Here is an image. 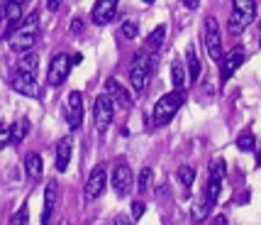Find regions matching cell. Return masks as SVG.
<instances>
[{"label":"cell","instance_id":"26","mask_svg":"<svg viewBox=\"0 0 261 225\" xmlns=\"http://www.w3.org/2000/svg\"><path fill=\"white\" fill-rule=\"evenodd\" d=\"M164 37H166V27L164 25H159L154 32L149 34V39H147V47L149 49H159L161 44H164Z\"/></svg>","mask_w":261,"mask_h":225},{"label":"cell","instance_id":"39","mask_svg":"<svg viewBox=\"0 0 261 225\" xmlns=\"http://www.w3.org/2000/svg\"><path fill=\"white\" fill-rule=\"evenodd\" d=\"M12 3H17V5H24V3H27V0H12Z\"/></svg>","mask_w":261,"mask_h":225},{"label":"cell","instance_id":"34","mask_svg":"<svg viewBox=\"0 0 261 225\" xmlns=\"http://www.w3.org/2000/svg\"><path fill=\"white\" fill-rule=\"evenodd\" d=\"M115 225H132V220H129L127 215H117V218H115Z\"/></svg>","mask_w":261,"mask_h":225},{"label":"cell","instance_id":"20","mask_svg":"<svg viewBox=\"0 0 261 225\" xmlns=\"http://www.w3.org/2000/svg\"><path fill=\"white\" fill-rule=\"evenodd\" d=\"M186 66H188V79H191V83H195L198 76H200V59L195 54L193 44L186 49Z\"/></svg>","mask_w":261,"mask_h":225},{"label":"cell","instance_id":"41","mask_svg":"<svg viewBox=\"0 0 261 225\" xmlns=\"http://www.w3.org/2000/svg\"><path fill=\"white\" fill-rule=\"evenodd\" d=\"M259 47H261V39H259Z\"/></svg>","mask_w":261,"mask_h":225},{"label":"cell","instance_id":"7","mask_svg":"<svg viewBox=\"0 0 261 225\" xmlns=\"http://www.w3.org/2000/svg\"><path fill=\"white\" fill-rule=\"evenodd\" d=\"M71 66H73L71 56L68 54H57L54 59H51V64H49V71H46V83H49V86H54V88L61 86V83L68 79Z\"/></svg>","mask_w":261,"mask_h":225},{"label":"cell","instance_id":"2","mask_svg":"<svg viewBox=\"0 0 261 225\" xmlns=\"http://www.w3.org/2000/svg\"><path fill=\"white\" fill-rule=\"evenodd\" d=\"M186 103V93L183 91H171V93H166V96H161L159 101H156V105H154V120L151 123L156 125V127H161V125H169L171 118H176V112L181 110V105Z\"/></svg>","mask_w":261,"mask_h":225},{"label":"cell","instance_id":"23","mask_svg":"<svg viewBox=\"0 0 261 225\" xmlns=\"http://www.w3.org/2000/svg\"><path fill=\"white\" fill-rule=\"evenodd\" d=\"M37 69H39V56L32 54V52L22 54V59L17 61V71H22V74H34L37 76Z\"/></svg>","mask_w":261,"mask_h":225},{"label":"cell","instance_id":"17","mask_svg":"<svg viewBox=\"0 0 261 225\" xmlns=\"http://www.w3.org/2000/svg\"><path fill=\"white\" fill-rule=\"evenodd\" d=\"M57 193H59V184L57 181H49L44 191V211H42V225H49L51 215H54V206H57Z\"/></svg>","mask_w":261,"mask_h":225},{"label":"cell","instance_id":"12","mask_svg":"<svg viewBox=\"0 0 261 225\" xmlns=\"http://www.w3.org/2000/svg\"><path fill=\"white\" fill-rule=\"evenodd\" d=\"M66 108H68V127L71 130H79L81 123H83V96L79 91H71L68 93V101H66Z\"/></svg>","mask_w":261,"mask_h":225},{"label":"cell","instance_id":"38","mask_svg":"<svg viewBox=\"0 0 261 225\" xmlns=\"http://www.w3.org/2000/svg\"><path fill=\"white\" fill-rule=\"evenodd\" d=\"M256 164L261 167V147H259V154H256Z\"/></svg>","mask_w":261,"mask_h":225},{"label":"cell","instance_id":"37","mask_svg":"<svg viewBox=\"0 0 261 225\" xmlns=\"http://www.w3.org/2000/svg\"><path fill=\"white\" fill-rule=\"evenodd\" d=\"M81 27H83V25H81L79 20H76V22H71V32H81Z\"/></svg>","mask_w":261,"mask_h":225},{"label":"cell","instance_id":"8","mask_svg":"<svg viewBox=\"0 0 261 225\" xmlns=\"http://www.w3.org/2000/svg\"><path fill=\"white\" fill-rule=\"evenodd\" d=\"M205 49H207V56L213 61L222 59V37H220V27H217L215 17L205 20Z\"/></svg>","mask_w":261,"mask_h":225},{"label":"cell","instance_id":"28","mask_svg":"<svg viewBox=\"0 0 261 225\" xmlns=\"http://www.w3.org/2000/svg\"><path fill=\"white\" fill-rule=\"evenodd\" d=\"M120 34H122L125 39H135L137 34H139V25H137L135 20H127V22H122V27H120Z\"/></svg>","mask_w":261,"mask_h":225},{"label":"cell","instance_id":"40","mask_svg":"<svg viewBox=\"0 0 261 225\" xmlns=\"http://www.w3.org/2000/svg\"><path fill=\"white\" fill-rule=\"evenodd\" d=\"M144 3H147V5H151V3H154V0H144Z\"/></svg>","mask_w":261,"mask_h":225},{"label":"cell","instance_id":"21","mask_svg":"<svg viewBox=\"0 0 261 225\" xmlns=\"http://www.w3.org/2000/svg\"><path fill=\"white\" fill-rule=\"evenodd\" d=\"M27 132H30V120H27V118L15 120V125L10 127V142L12 145H22V140L27 137Z\"/></svg>","mask_w":261,"mask_h":225},{"label":"cell","instance_id":"35","mask_svg":"<svg viewBox=\"0 0 261 225\" xmlns=\"http://www.w3.org/2000/svg\"><path fill=\"white\" fill-rule=\"evenodd\" d=\"M183 5H186L188 10H195V8L200 5V0H183Z\"/></svg>","mask_w":261,"mask_h":225},{"label":"cell","instance_id":"29","mask_svg":"<svg viewBox=\"0 0 261 225\" xmlns=\"http://www.w3.org/2000/svg\"><path fill=\"white\" fill-rule=\"evenodd\" d=\"M149 181H151V169L144 167L142 171H139V179H137V186H139V191L142 193L149 191Z\"/></svg>","mask_w":261,"mask_h":225},{"label":"cell","instance_id":"33","mask_svg":"<svg viewBox=\"0 0 261 225\" xmlns=\"http://www.w3.org/2000/svg\"><path fill=\"white\" fill-rule=\"evenodd\" d=\"M61 3H64V0H46V8L51 12H57L59 8H61Z\"/></svg>","mask_w":261,"mask_h":225},{"label":"cell","instance_id":"1","mask_svg":"<svg viewBox=\"0 0 261 225\" xmlns=\"http://www.w3.org/2000/svg\"><path fill=\"white\" fill-rule=\"evenodd\" d=\"M37 37H39V17H37V12H32V15L15 30V34H10V49L17 52V54H27V52L37 44Z\"/></svg>","mask_w":261,"mask_h":225},{"label":"cell","instance_id":"9","mask_svg":"<svg viewBox=\"0 0 261 225\" xmlns=\"http://www.w3.org/2000/svg\"><path fill=\"white\" fill-rule=\"evenodd\" d=\"M10 86L17 93H22L27 98H37L39 96V83L34 74H22V71H15V76L10 79Z\"/></svg>","mask_w":261,"mask_h":225},{"label":"cell","instance_id":"27","mask_svg":"<svg viewBox=\"0 0 261 225\" xmlns=\"http://www.w3.org/2000/svg\"><path fill=\"white\" fill-rule=\"evenodd\" d=\"M237 147L242 152H251V149L256 147V137L251 135V132H242V135L237 137Z\"/></svg>","mask_w":261,"mask_h":225},{"label":"cell","instance_id":"30","mask_svg":"<svg viewBox=\"0 0 261 225\" xmlns=\"http://www.w3.org/2000/svg\"><path fill=\"white\" fill-rule=\"evenodd\" d=\"M10 225H30V211H27V203H24L22 208L17 211V213L12 215Z\"/></svg>","mask_w":261,"mask_h":225},{"label":"cell","instance_id":"6","mask_svg":"<svg viewBox=\"0 0 261 225\" xmlns=\"http://www.w3.org/2000/svg\"><path fill=\"white\" fill-rule=\"evenodd\" d=\"M113 115H115V103L108 93H100L95 98V105H93V120H95V130L98 132H105L110 123H113Z\"/></svg>","mask_w":261,"mask_h":225},{"label":"cell","instance_id":"14","mask_svg":"<svg viewBox=\"0 0 261 225\" xmlns=\"http://www.w3.org/2000/svg\"><path fill=\"white\" fill-rule=\"evenodd\" d=\"M115 12H117V0H95L91 17L95 25H108L113 22Z\"/></svg>","mask_w":261,"mask_h":225},{"label":"cell","instance_id":"15","mask_svg":"<svg viewBox=\"0 0 261 225\" xmlns=\"http://www.w3.org/2000/svg\"><path fill=\"white\" fill-rule=\"evenodd\" d=\"M105 93L113 98V103H120L122 108H129V105L135 103V98L129 96V91H127L125 86H120V81H115V79L105 81Z\"/></svg>","mask_w":261,"mask_h":225},{"label":"cell","instance_id":"13","mask_svg":"<svg viewBox=\"0 0 261 225\" xmlns=\"http://www.w3.org/2000/svg\"><path fill=\"white\" fill-rule=\"evenodd\" d=\"M244 59H247V56H244L242 49H234V52H229L227 56H222V59H220V81L227 83L229 76L244 64Z\"/></svg>","mask_w":261,"mask_h":225},{"label":"cell","instance_id":"24","mask_svg":"<svg viewBox=\"0 0 261 225\" xmlns=\"http://www.w3.org/2000/svg\"><path fill=\"white\" fill-rule=\"evenodd\" d=\"M176 176H178V181H181V186L191 189V186L195 184V167H191V164H183V167H178Z\"/></svg>","mask_w":261,"mask_h":225},{"label":"cell","instance_id":"11","mask_svg":"<svg viewBox=\"0 0 261 225\" xmlns=\"http://www.w3.org/2000/svg\"><path fill=\"white\" fill-rule=\"evenodd\" d=\"M113 189L117 196H127L132 191V169L127 167L125 162H120L113 169Z\"/></svg>","mask_w":261,"mask_h":225},{"label":"cell","instance_id":"16","mask_svg":"<svg viewBox=\"0 0 261 225\" xmlns=\"http://www.w3.org/2000/svg\"><path fill=\"white\" fill-rule=\"evenodd\" d=\"M0 20L8 22V30L17 27L20 20H22V5H17L12 0H3V5H0Z\"/></svg>","mask_w":261,"mask_h":225},{"label":"cell","instance_id":"5","mask_svg":"<svg viewBox=\"0 0 261 225\" xmlns=\"http://www.w3.org/2000/svg\"><path fill=\"white\" fill-rule=\"evenodd\" d=\"M225 159L217 157L210 162L207 167V191H205V198L215 206L217 198H220V191H222V181H225Z\"/></svg>","mask_w":261,"mask_h":225},{"label":"cell","instance_id":"4","mask_svg":"<svg viewBox=\"0 0 261 225\" xmlns=\"http://www.w3.org/2000/svg\"><path fill=\"white\" fill-rule=\"evenodd\" d=\"M151 69H154V56H149V52H139V54L132 59V66H129V81H132V88L144 91L149 76H151Z\"/></svg>","mask_w":261,"mask_h":225},{"label":"cell","instance_id":"36","mask_svg":"<svg viewBox=\"0 0 261 225\" xmlns=\"http://www.w3.org/2000/svg\"><path fill=\"white\" fill-rule=\"evenodd\" d=\"M213 225H227V215H217L213 220Z\"/></svg>","mask_w":261,"mask_h":225},{"label":"cell","instance_id":"10","mask_svg":"<svg viewBox=\"0 0 261 225\" xmlns=\"http://www.w3.org/2000/svg\"><path fill=\"white\" fill-rule=\"evenodd\" d=\"M105 181H108V171H105V167L100 164V167L93 169L91 176H88V181H86V189H83L86 201H95V198L105 191Z\"/></svg>","mask_w":261,"mask_h":225},{"label":"cell","instance_id":"18","mask_svg":"<svg viewBox=\"0 0 261 225\" xmlns=\"http://www.w3.org/2000/svg\"><path fill=\"white\" fill-rule=\"evenodd\" d=\"M71 152H73V142H71V137H64L57 145V169L59 171H66L68 162H71Z\"/></svg>","mask_w":261,"mask_h":225},{"label":"cell","instance_id":"25","mask_svg":"<svg viewBox=\"0 0 261 225\" xmlns=\"http://www.w3.org/2000/svg\"><path fill=\"white\" fill-rule=\"evenodd\" d=\"M186 71H183V66L178 64V61H173L171 64V81H173V91H183V86H186Z\"/></svg>","mask_w":261,"mask_h":225},{"label":"cell","instance_id":"22","mask_svg":"<svg viewBox=\"0 0 261 225\" xmlns=\"http://www.w3.org/2000/svg\"><path fill=\"white\" fill-rule=\"evenodd\" d=\"M210 211H213V203L207 201V198H198V201L193 203V208H191V215H193V220L195 223H203L205 218L210 215Z\"/></svg>","mask_w":261,"mask_h":225},{"label":"cell","instance_id":"32","mask_svg":"<svg viewBox=\"0 0 261 225\" xmlns=\"http://www.w3.org/2000/svg\"><path fill=\"white\" fill-rule=\"evenodd\" d=\"M10 142V127L8 125H0V149Z\"/></svg>","mask_w":261,"mask_h":225},{"label":"cell","instance_id":"31","mask_svg":"<svg viewBox=\"0 0 261 225\" xmlns=\"http://www.w3.org/2000/svg\"><path fill=\"white\" fill-rule=\"evenodd\" d=\"M144 211H147V206L142 201H135L132 203V220H139V218L144 215Z\"/></svg>","mask_w":261,"mask_h":225},{"label":"cell","instance_id":"3","mask_svg":"<svg viewBox=\"0 0 261 225\" xmlns=\"http://www.w3.org/2000/svg\"><path fill=\"white\" fill-rule=\"evenodd\" d=\"M256 17V0H232V15H229V32H244Z\"/></svg>","mask_w":261,"mask_h":225},{"label":"cell","instance_id":"19","mask_svg":"<svg viewBox=\"0 0 261 225\" xmlns=\"http://www.w3.org/2000/svg\"><path fill=\"white\" fill-rule=\"evenodd\" d=\"M42 169H44V164H42V157H39L37 152H30V154L24 157V171H27V176L32 181L42 179Z\"/></svg>","mask_w":261,"mask_h":225}]
</instances>
